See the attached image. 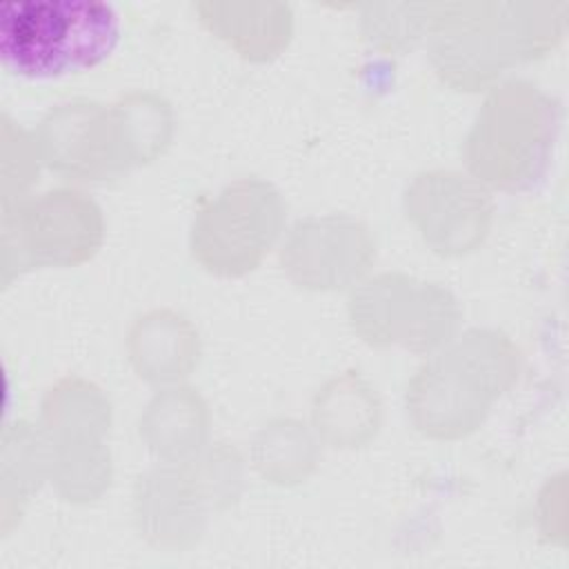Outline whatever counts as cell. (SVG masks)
<instances>
[{"label":"cell","instance_id":"1","mask_svg":"<svg viewBox=\"0 0 569 569\" xmlns=\"http://www.w3.org/2000/svg\"><path fill=\"white\" fill-rule=\"evenodd\" d=\"M120 18L98 0H7L0 4V56L24 78H56L102 62Z\"/></svg>","mask_w":569,"mask_h":569}]
</instances>
